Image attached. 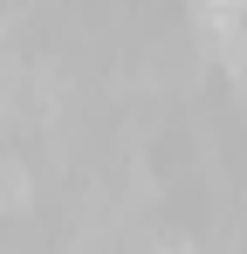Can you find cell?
<instances>
[{"label":"cell","instance_id":"6da1fadb","mask_svg":"<svg viewBox=\"0 0 247 254\" xmlns=\"http://www.w3.org/2000/svg\"><path fill=\"white\" fill-rule=\"evenodd\" d=\"M206 14H247V0H206Z\"/></svg>","mask_w":247,"mask_h":254}]
</instances>
